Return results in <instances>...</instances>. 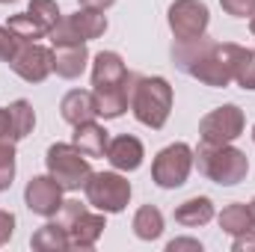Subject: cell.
<instances>
[{"label":"cell","instance_id":"d6a6232c","mask_svg":"<svg viewBox=\"0 0 255 252\" xmlns=\"http://www.w3.org/2000/svg\"><path fill=\"white\" fill-rule=\"evenodd\" d=\"M113 3H116V0H77V6H83V9H98V12H107Z\"/></svg>","mask_w":255,"mask_h":252},{"label":"cell","instance_id":"7402d4cb","mask_svg":"<svg viewBox=\"0 0 255 252\" xmlns=\"http://www.w3.org/2000/svg\"><path fill=\"white\" fill-rule=\"evenodd\" d=\"M9 119H12V139H27L36 127V110L27 98H18L9 104Z\"/></svg>","mask_w":255,"mask_h":252},{"label":"cell","instance_id":"7c38bea8","mask_svg":"<svg viewBox=\"0 0 255 252\" xmlns=\"http://www.w3.org/2000/svg\"><path fill=\"white\" fill-rule=\"evenodd\" d=\"M63 193L65 190L57 184L54 175H33L24 187V205L30 214L42 217V220H51L63 211Z\"/></svg>","mask_w":255,"mask_h":252},{"label":"cell","instance_id":"d590c367","mask_svg":"<svg viewBox=\"0 0 255 252\" xmlns=\"http://www.w3.org/2000/svg\"><path fill=\"white\" fill-rule=\"evenodd\" d=\"M0 3H6V6H9V3H18V0H0Z\"/></svg>","mask_w":255,"mask_h":252},{"label":"cell","instance_id":"d6986e66","mask_svg":"<svg viewBox=\"0 0 255 252\" xmlns=\"http://www.w3.org/2000/svg\"><path fill=\"white\" fill-rule=\"evenodd\" d=\"M130 229H133V235H136L139 241H145V244L157 241V238L163 235V229H166L160 208H157V205H142V208H136V214H133V220H130Z\"/></svg>","mask_w":255,"mask_h":252},{"label":"cell","instance_id":"1f68e13d","mask_svg":"<svg viewBox=\"0 0 255 252\" xmlns=\"http://www.w3.org/2000/svg\"><path fill=\"white\" fill-rule=\"evenodd\" d=\"M0 136L12 139V119H9V107H0Z\"/></svg>","mask_w":255,"mask_h":252},{"label":"cell","instance_id":"6da1fadb","mask_svg":"<svg viewBox=\"0 0 255 252\" xmlns=\"http://www.w3.org/2000/svg\"><path fill=\"white\" fill-rule=\"evenodd\" d=\"M241 48L244 45L214 42V39L202 36L196 42H175L172 60L193 80H199L211 89H226L229 83H235V65H238Z\"/></svg>","mask_w":255,"mask_h":252},{"label":"cell","instance_id":"f1b7e54d","mask_svg":"<svg viewBox=\"0 0 255 252\" xmlns=\"http://www.w3.org/2000/svg\"><path fill=\"white\" fill-rule=\"evenodd\" d=\"M15 214L12 211H0V247H6L9 241H12V235H15Z\"/></svg>","mask_w":255,"mask_h":252},{"label":"cell","instance_id":"52a82bcc","mask_svg":"<svg viewBox=\"0 0 255 252\" xmlns=\"http://www.w3.org/2000/svg\"><path fill=\"white\" fill-rule=\"evenodd\" d=\"M83 193H86L89 208H95L101 214H122L130 205L133 187L125 178V172L110 169V172H92L89 181L83 184Z\"/></svg>","mask_w":255,"mask_h":252},{"label":"cell","instance_id":"ffe728a7","mask_svg":"<svg viewBox=\"0 0 255 252\" xmlns=\"http://www.w3.org/2000/svg\"><path fill=\"white\" fill-rule=\"evenodd\" d=\"M68 21H71V27L77 30V36H80L83 42L101 39V36L107 33V27H110L104 12H98V9H83V6H77V12L68 15Z\"/></svg>","mask_w":255,"mask_h":252},{"label":"cell","instance_id":"484cf974","mask_svg":"<svg viewBox=\"0 0 255 252\" xmlns=\"http://www.w3.org/2000/svg\"><path fill=\"white\" fill-rule=\"evenodd\" d=\"M27 12L51 33L57 24H60V18H63V12H60V6H57V0H30V6H27Z\"/></svg>","mask_w":255,"mask_h":252},{"label":"cell","instance_id":"ba28073f","mask_svg":"<svg viewBox=\"0 0 255 252\" xmlns=\"http://www.w3.org/2000/svg\"><path fill=\"white\" fill-rule=\"evenodd\" d=\"M193 172V148L187 142H172L160 148L151 160V181L160 190L184 187Z\"/></svg>","mask_w":255,"mask_h":252},{"label":"cell","instance_id":"9c48e42d","mask_svg":"<svg viewBox=\"0 0 255 252\" xmlns=\"http://www.w3.org/2000/svg\"><path fill=\"white\" fill-rule=\"evenodd\" d=\"M166 21H169L175 42H196L208 36L211 9L205 0H172L166 9Z\"/></svg>","mask_w":255,"mask_h":252},{"label":"cell","instance_id":"7a4b0ae2","mask_svg":"<svg viewBox=\"0 0 255 252\" xmlns=\"http://www.w3.org/2000/svg\"><path fill=\"white\" fill-rule=\"evenodd\" d=\"M130 80L133 74L116 51H98L92 57V95L101 119H119L130 110Z\"/></svg>","mask_w":255,"mask_h":252},{"label":"cell","instance_id":"83f0119b","mask_svg":"<svg viewBox=\"0 0 255 252\" xmlns=\"http://www.w3.org/2000/svg\"><path fill=\"white\" fill-rule=\"evenodd\" d=\"M220 6L232 18H253L255 15V0H220Z\"/></svg>","mask_w":255,"mask_h":252},{"label":"cell","instance_id":"44dd1931","mask_svg":"<svg viewBox=\"0 0 255 252\" xmlns=\"http://www.w3.org/2000/svg\"><path fill=\"white\" fill-rule=\"evenodd\" d=\"M217 220H220V229H223L226 235H232V238L247 235V232H253L255 229L253 211H250L247 202H232V205H226L223 214H220Z\"/></svg>","mask_w":255,"mask_h":252},{"label":"cell","instance_id":"ac0fdd59","mask_svg":"<svg viewBox=\"0 0 255 252\" xmlns=\"http://www.w3.org/2000/svg\"><path fill=\"white\" fill-rule=\"evenodd\" d=\"M30 247L39 252H65L71 250V241H68V229L63 226V220H48L42 229L33 232L30 238Z\"/></svg>","mask_w":255,"mask_h":252},{"label":"cell","instance_id":"4316f807","mask_svg":"<svg viewBox=\"0 0 255 252\" xmlns=\"http://www.w3.org/2000/svg\"><path fill=\"white\" fill-rule=\"evenodd\" d=\"M18 48H21V39H18L6 24H0V63L9 65V60L18 54Z\"/></svg>","mask_w":255,"mask_h":252},{"label":"cell","instance_id":"4fadbf2b","mask_svg":"<svg viewBox=\"0 0 255 252\" xmlns=\"http://www.w3.org/2000/svg\"><path fill=\"white\" fill-rule=\"evenodd\" d=\"M104 157L119 172H136L142 166V160H145V148H142V142L133 133H119V136H113L107 142V154Z\"/></svg>","mask_w":255,"mask_h":252},{"label":"cell","instance_id":"603a6c76","mask_svg":"<svg viewBox=\"0 0 255 252\" xmlns=\"http://www.w3.org/2000/svg\"><path fill=\"white\" fill-rule=\"evenodd\" d=\"M6 27L21 39V42H39V39H48V30L30 15V12H18V15H9Z\"/></svg>","mask_w":255,"mask_h":252},{"label":"cell","instance_id":"277c9868","mask_svg":"<svg viewBox=\"0 0 255 252\" xmlns=\"http://www.w3.org/2000/svg\"><path fill=\"white\" fill-rule=\"evenodd\" d=\"M193 166L199 169V175H205L211 184L220 187H238L250 175V157L235 142H223V145L202 142L199 148H193Z\"/></svg>","mask_w":255,"mask_h":252},{"label":"cell","instance_id":"3957f363","mask_svg":"<svg viewBox=\"0 0 255 252\" xmlns=\"http://www.w3.org/2000/svg\"><path fill=\"white\" fill-rule=\"evenodd\" d=\"M175 92L160 74H133L130 80V113L142 127L160 130L169 122Z\"/></svg>","mask_w":255,"mask_h":252},{"label":"cell","instance_id":"8992f818","mask_svg":"<svg viewBox=\"0 0 255 252\" xmlns=\"http://www.w3.org/2000/svg\"><path fill=\"white\" fill-rule=\"evenodd\" d=\"M63 220V226L68 229V241L71 250H95V244L101 241L104 229H107V214L101 211H89V202H77V199H65L63 211L57 214Z\"/></svg>","mask_w":255,"mask_h":252},{"label":"cell","instance_id":"8d00e7d4","mask_svg":"<svg viewBox=\"0 0 255 252\" xmlns=\"http://www.w3.org/2000/svg\"><path fill=\"white\" fill-rule=\"evenodd\" d=\"M253 142H255V125H253Z\"/></svg>","mask_w":255,"mask_h":252},{"label":"cell","instance_id":"e575fe53","mask_svg":"<svg viewBox=\"0 0 255 252\" xmlns=\"http://www.w3.org/2000/svg\"><path fill=\"white\" fill-rule=\"evenodd\" d=\"M250 211H253V220H255V199L250 202Z\"/></svg>","mask_w":255,"mask_h":252},{"label":"cell","instance_id":"2e32d148","mask_svg":"<svg viewBox=\"0 0 255 252\" xmlns=\"http://www.w3.org/2000/svg\"><path fill=\"white\" fill-rule=\"evenodd\" d=\"M71 142L92 160V157H104L107 154V142H110V130L104 125H98L95 119L92 122H80L74 125V136Z\"/></svg>","mask_w":255,"mask_h":252},{"label":"cell","instance_id":"8fae6325","mask_svg":"<svg viewBox=\"0 0 255 252\" xmlns=\"http://www.w3.org/2000/svg\"><path fill=\"white\" fill-rule=\"evenodd\" d=\"M9 68L24 83H45L54 74V48H45L39 42H21L18 54L9 60Z\"/></svg>","mask_w":255,"mask_h":252},{"label":"cell","instance_id":"cb8c5ba5","mask_svg":"<svg viewBox=\"0 0 255 252\" xmlns=\"http://www.w3.org/2000/svg\"><path fill=\"white\" fill-rule=\"evenodd\" d=\"M15 157H18L15 154V139L0 136V193H6L15 181V169H18Z\"/></svg>","mask_w":255,"mask_h":252},{"label":"cell","instance_id":"e0dca14e","mask_svg":"<svg viewBox=\"0 0 255 252\" xmlns=\"http://www.w3.org/2000/svg\"><path fill=\"white\" fill-rule=\"evenodd\" d=\"M214 202L208 196H190L187 202H181L175 208V223L184 226V229H202L214 220Z\"/></svg>","mask_w":255,"mask_h":252},{"label":"cell","instance_id":"30bf717a","mask_svg":"<svg viewBox=\"0 0 255 252\" xmlns=\"http://www.w3.org/2000/svg\"><path fill=\"white\" fill-rule=\"evenodd\" d=\"M247 130V116L238 104H223L214 107L202 116L199 122V139L208 145H223V142H235L238 136H244Z\"/></svg>","mask_w":255,"mask_h":252},{"label":"cell","instance_id":"4dcf8cb0","mask_svg":"<svg viewBox=\"0 0 255 252\" xmlns=\"http://www.w3.org/2000/svg\"><path fill=\"white\" fill-rule=\"evenodd\" d=\"M232 252H255V229L247 235H238L232 241Z\"/></svg>","mask_w":255,"mask_h":252},{"label":"cell","instance_id":"5b68a950","mask_svg":"<svg viewBox=\"0 0 255 252\" xmlns=\"http://www.w3.org/2000/svg\"><path fill=\"white\" fill-rule=\"evenodd\" d=\"M45 166H48V175H54L57 184H60L65 193L83 190V184H86L89 175H92L89 157H86L74 142H54V145H48V151H45Z\"/></svg>","mask_w":255,"mask_h":252},{"label":"cell","instance_id":"f546056e","mask_svg":"<svg viewBox=\"0 0 255 252\" xmlns=\"http://www.w3.org/2000/svg\"><path fill=\"white\" fill-rule=\"evenodd\" d=\"M202 252V241H196V238H175V241H169L166 244V252Z\"/></svg>","mask_w":255,"mask_h":252},{"label":"cell","instance_id":"d4e9b609","mask_svg":"<svg viewBox=\"0 0 255 252\" xmlns=\"http://www.w3.org/2000/svg\"><path fill=\"white\" fill-rule=\"evenodd\" d=\"M235 83L247 92H255V48H241L235 65Z\"/></svg>","mask_w":255,"mask_h":252},{"label":"cell","instance_id":"9a60e30c","mask_svg":"<svg viewBox=\"0 0 255 252\" xmlns=\"http://www.w3.org/2000/svg\"><path fill=\"white\" fill-rule=\"evenodd\" d=\"M89 48L86 42L80 45H54V74L63 80H77L86 65H89Z\"/></svg>","mask_w":255,"mask_h":252},{"label":"cell","instance_id":"836d02e7","mask_svg":"<svg viewBox=\"0 0 255 252\" xmlns=\"http://www.w3.org/2000/svg\"><path fill=\"white\" fill-rule=\"evenodd\" d=\"M250 30H253V36H255V15L250 18Z\"/></svg>","mask_w":255,"mask_h":252},{"label":"cell","instance_id":"5bb4252c","mask_svg":"<svg viewBox=\"0 0 255 252\" xmlns=\"http://www.w3.org/2000/svg\"><path fill=\"white\" fill-rule=\"evenodd\" d=\"M60 116L71 127L80 125V122L98 119V104H95L92 89H71V92H65L63 101H60Z\"/></svg>","mask_w":255,"mask_h":252}]
</instances>
